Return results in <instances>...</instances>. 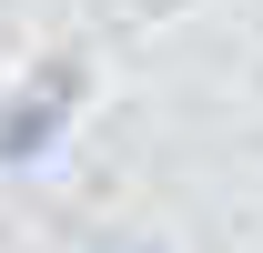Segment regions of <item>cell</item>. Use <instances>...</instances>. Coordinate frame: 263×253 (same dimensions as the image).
<instances>
[{
    "mask_svg": "<svg viewBox=\"0 0 263 253\" xmlns=\"http://www.w3.org/2000/svg\"><path fill=\"white\" fill-rule=\"evenodd\" d=\"M71 112H81V71H41L21 92L0 101V172H21V162H51L61 152Z\"/></svg>",
    "mask_w": 263,
    "mask_h": 253,
    "instance_id": "1",
    "label": "cell"
},
{
    "mask_svg": "<svg viewBox=\"0 0 263 253\" xmlns=\"http://www.w3.org/2000/svg\"><path fill=\"white\" fill-rule=\"evenodd\" d=\"M142 253H152V243H142Z\"/></svg>",
    "mask_w": 263,
    "mask_h": 253,
    "instance_id": "2",
    "label": "cell"
}]
</instances>
